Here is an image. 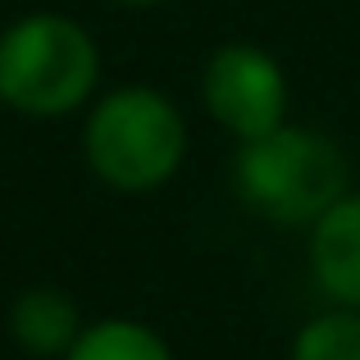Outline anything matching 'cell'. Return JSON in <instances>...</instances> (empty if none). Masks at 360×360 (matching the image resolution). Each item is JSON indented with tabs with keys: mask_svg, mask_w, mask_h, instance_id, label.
I'll list each match as a JSON object with an SVG mask.
<instances>
[{
	"mask_svg": "<svg viewBox=\"0 0 360 360\" xmlns=\"http://www.w3.org/2000/svg\"><path fill=\"white\" fill-rule=\"evenodd\" d=\"M87 165L115 192H155L187 155V123L169 96L150 87H119L91 110Z\"/></svg>",
	"mask_w": 360,
	"mask_h": 360,
	"instance_id": "3",
	"label": "cell"
},
{
	"mask_svg": "<svg viewBox=\"0 0 360 360\" xmlns=\"http://www.w3.org/2000/svg\"><path fill=\"white\" fill-rule=\"evenodd\" d=\"M64 360H174L165 338L137 319H101L78 333Z\"/></svg>",
	"mask_w": 360,
	"mask_h": 360,
	"instance_id": "7",
	"label": "cell"
},
{
	"mask_svg": "<svg viewBox=\"0 0 360 360\" xmlns=\"http://www.w3.org/2000/svg\"><path fill=\"white\" fill-rule=\"evenodd\" d=\"M101 55L64 14H27L0 32V101L32 119H64L91 96Z\"/></svg>",
	"mask_w": 360,
	"mask_h": 360,
	"instance_id": "2",
	"label": "cell"
},
{
	"mask_svg": "<svg viewBox=\"0 0 360 360\" xmlns=\"http://www.w3.org/2000/svg\"><path fill=\"white\" fill-rule=\"evenodd\" d=\"M310 274L333 306L360 310V196L347 192L310 224Z\"/></svg>",
	"mask_w": 360,
	"mask_h": 360,
	"instance_id": "5",
	"label": "cell"
},
{
	"mask_svg": "<svg viewBox=\"0 0 360 360\" xmlns=\"http://www.w3.org/2000/svg\"><path fill=\"white\" fill-rule=\"evenodd\" d=\"M119 5H132V9H141V5H160V0H119Z\"/></svg>",
	"mask_w": 360,
	"mask_h": 360,
	"instance_id": "9",
	"label": "cell"
},
{
	"mask_svg": "<svg viewBox=\"0 0 360 360\" xmlns=\"http://www.w3.org/2000/svg\"><path fill=\"white\" fill-rule=\"evenodd\" d=\"M347 155L315 128H274L269 137L242 141L233 160V187L242 205L278 229L315 224L347 196Z\"/></svg>",
	"mask_w": 360,
	"mask_h": 360,
	"instance_id": "1",
	"label": "cell"
},
{
	"mask_svg": "<svg viewBox=\"0 0 360 360\" xmlns=\"http://www.w3.org/2000/svg\"><path fill=\"white\" fill-rule=\"evenodd\" d=\"M0 105H5V101H0Z\"/></svg>",
	"mask_w": 360,
	"mask_h": 360,
	"instance_id": "10",
	"label": "cell"
},
{
	"mask_svg": "<svg viewBox=\"0 0 360 360\" xmlns=\"http://www.w3.org/2000/svg\"><path fill=\"white\" fill-rule=\"evenodd\" d=\"M201 91L205 110L242 141L269 137L274 128L288 123V78H283L278 60L264 55L260 46L233 41L214 51L205 64Z\"/></svg>",
	"mask_w": 360,
	"mask_h": 360,
	"instance_id": "4",
	"label": "cell"
},
{
	"mask_svg": "<svg viewBox=\"0 0 360 360\" xmlns=\"http://www.w3.org/2000/svg\"><path fill=\"white\" fill-rule=\"evenodd\" d=\"M9 333H14V342L27 356H37V360L60 356L64 360L82 333L78 301L60 288H27L14 301V310H9Z\"/></svg>",
	"mask_w": 360,
	"mask_h": 360,
	"instance_id": "6",
	"label": "cell"
},
{
	"mask_svg": "<svg viewBox=\"0 0 360 360\" xmlns=\"http://www.w3.org/2000/svg\"><path fill=\"white\" fill-rule=\"evenodd\" d=\"M288 360H360V310L333 306L301 324Z\"/></svg>",
	"mask_w": 360,
	"mask_h": 360,
	"instance_id": "8",
	"label": "cell"
}]
</instances>
